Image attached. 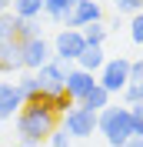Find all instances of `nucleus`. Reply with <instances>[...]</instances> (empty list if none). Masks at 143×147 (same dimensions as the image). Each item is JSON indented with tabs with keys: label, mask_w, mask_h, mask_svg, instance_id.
Returning <instances> with one entry per match:
<instances>
[{
	"label": "nucleus",
	"mask_w": 143,
	"mask_h": 147,
	"mask_svg": "<svg viewBox=\"0 0 143 147\" xmlns=\"http://www.w3.org/2000/svg\"><path fill=\"white\" fill-rule=\"evenodd\" d=\"M30 37H40V24H37V20H20L17 17V40H30Z\"/></svg>",
	"instance_id": "nucleus-21"
},
{
	"label": "nucleus",
	"mask_w": 143,
	"mask_h": 147,
	"mask_svg": "<svg viewBox=\"0 0 143 147\" xmlns=\"http://www.w3.org/2000/svg\"><path fill=\"white\" fill-rule=\"evenodd\" d=\"M47 140H50V147H73V137H70V134H67L63 127H57Z\"/></svg>",
	"instance_id": "nucleus-24"
},
{
	"label": "nucleus",
	"mask_w": 143,
	"mask_h": 147,
	"mask_svg": "<svg viewBox=\"0 0 143 147\" xmlns=\"http://www.w3.org/2000/svg\"><path fill=\"white\" fill-rule=\"evenodd\" d=\"M0 80H3V70H0Z\"/></svg>",
	"instance_id": "nucleus-29"
},
{
	"label": "nucleus",
	"mask_w": 143,
	"mask_h": 147,
	"mask_svg": "<svg viewBox=\"0 0 143 147\" xmlns=\"http://www.w3.org/2000/svg\"><path fill=\"white\" fill-rule=\"evenodd\" d=\"M103 64H107V54H103V47H93V44H87L80 50V57H77V67H83L90 74H100Z\"/></svg>",
	"instance_id": "nucleus-12"
},
{
	"label": "nucleus",
	"mask_w": 143,
	"mask_h": 147,
	"mask_svg": "<svg viewBox=\"0 0 143 147\" xmlns=\"http://www.w3.org/2000/svg\"><path fill=\"white\" fill-rule=\"evenodd\" d=\"M10 13L20 20H37L43 13V0H10Z\"/></svg>",
	"instance_id": "nucleus-13"
},
{
	"label": "nucleus",
	"mask_w": 143,
	"mask_h": 147,
	"mask_svg": "<svg viewBox=\"0 0 143 147\" xmlns=\"http://www.w3.org/2000/svg\"><path fill=\"white\" fill-rule=\"evenodd\" d=\"M123 147H143V137H130V140H126Z\"/></svg>",
	"instance_id": "nucleus-27"
},
{
	"label": "nucleus",
	"mask_w": 143,
	"mask_h": 147,
	"mask_svg": "<svg viewBox=\"0 0 143 147\" xmlns=\"http://www.w3.org/2000/svg\"><path fill=\"white\" fill-rule=\"evenodd\" d=\"M130 80H143V60H130Z\"/></svg>",
	"instance_id": "nucleus-26"
},
{
	"label": "nucleus",
	"mask_w": 143,
	"mask_h": 147,
	"mask_svg": "<svg viewBox=\"0 0 143 147\" xmlns=\"http://www.w3.org/2000/svg\"><path fill=\"white\" fill-rule=\"evenodd\" d=\"M110 97H113V94H110V90H103V87L97 84V87H93V90H90L87 97L80 100V107H87V110H93V114H100L103 107H110Z\"/></svg>",
	"instance_id": "nucleus-14"
},
{
	"label": "nucleus",
	"mask_w": 143,
	"mask_h": 147,
	"mask_svg": "<svg viewBox=\"0 0 143 147\" xmlns=\"http://www.w3.org/2000/svg\"><path fill=\"white\" fill-rule=\"evenodd\" d=\"M0 70L3 74H20L23 70V40H7L0 44Z\"/></svg>",
	"instance_id": "nucleus-11"
},
{
	"label": "nucleus",
	"mask_w": 143,
	"mask_h": 147,
	"mask_svg": "<svg viewBox=\"0 0 143 147\" xmlns=\"http://www.w3.org/2000/svg\"><path fill=\"white\" fill-rule=\"evenodd\" d=\"M60 127V114H53V107L37 97V100H27L17 114V137L20 140H30V144L40 147V140H47L53 130Z\"/></svg>",
	"instance_id": "nucleus-1"
},
{
	"label": "nucleus",
	"mask_w": 143,
	"mask_h": 147,
	"mask_svg": "<svg viewBox=\"0 0 143 147\" xmlns=\"http://www.w3.org/2000/svg\"><path fill=\"white\" fill-rule=\"evenodd\" d=\"M97 84L110 94H123V87L130 84V57H107V64L97 74Z\"/></svg>",
	"instance_id": "nucleus-3"
},
{
	"label": "nucleus",
	"mask_w": 143,
	"mask_h": 147,
	"mask_svg": "<svg viewBox=\"0 0 143 147\" xmlns=\"http://www.w3.org/2000/svg\"><path fill=\"white\" fill-rule=\"evenodd\" d=\"M73 3H77V0H43V13L50 20H57V24H63V20L70 17Z\"/></svg>",
	"instance_id": "nucleus-15"
},
{
	"label": "nucleus",
	"mask_w": 143,
	"mask_h": 147,
	"mask_svg": "<svg viewBox=\"0 0 143 147\" xmlns=\"http://www.w3.org/2000/svg\"><path fill=\"white\" fill-rule=\"evenodd\" d=\"M80 34H83V40H87V44H93V47H103V40H107L110 27L103 24V20H97V24H87V27H80Z\"/></svg>",
	"instance_id": "nucleus-17"
},
{
	"label": "nucleus",
	"mask_w": 143,
	"mask_h": 147,
	"mask_svg": "<svg viewBox=\"0 0 143 147\" xmlns=\"http://www.w3.org/2000/svg\"><path fill=\"white\" fill-rule=\"evenodd\" d=\"M130 40L143 47V10H140V13H133V17H130Z\"/></svg>",
	"instance_id": "nucleus-22"
},
{
	"label": "nucleus",
	"mask_w": 143,
	"mask_h": 147,
	"mask_svg": "<svg viewBox=\"0 0 143 147\" xmlns=\"http://www.w3.org/2000/svg\"><path fill=\"white\" fill-rule=\"evenodd\" d=\"M23 104L27 100H23L17 80H0V120H13Z\"/></svg>",
	"instance_id": "nucleus-10"
},
{
	"label": "nucleus",
	"mask_w": 143,
	"mask_h": 147,
	"mask_svg": "<svg viewBox=\"0 0 143 147\" xmlns=\"http://www.w3.org/2000/svg\"><path fill=\"white\" fill-rule=\"evenodd\" d=\"M97 130L107 137L110 147H123L126 140L133 137V114H130V107H120V104H110V107H103L97 114Z\"/></svg>",
	"instance_id": "nucleus-2"
},
{
	"label": "nucleus",
	"mask_w": 143,
	"mask_h": 147,
	"mask_svg": "<svg viewBox=\"0 0 143 147\" xmlns=\"http://www.w3.org/2000/svg\"><path fill=\"white\" fill-rule=\"evenodd\" d=\"M43 100L50 104V107H53V114H60V117H63V114L73 107V97H70L67 90H63V94H53V97H43Z\"/></svg>",
	"instance_id": "nucleus-20"
},
{
	"label": "nucleus",
	"mask_w": 143,
	"mask_h": 147,
	"mask_svg": "<svg viewBox=\"0 0 143 147\" xmlns=\"http://www.w3.org/2000/svg\"><path fill=\"white\" fill-rule=\"evenodd\" d=\"M97 87V74H90V70H83V67H67V80H63V90L73 97V104H80L83 97H87L90 90Z\"/></svg>",
	"instance_id": "nucleus-7"
},
{
	"label": "nucleus",
	"mask_w": 143,
	"mask_h": 147,
	"mask_svg": "<svg viewBox=\"0 0 143 147\" xmlns=\"http://www.w3.org/2000/svg\"><path fill=\"white\" fill-rule=\"evenodd\" d=\"M3 10H10V0H0V13H3Z\"/></svg>",
	"instance_id": "nucleus-28"
},
{
	"label": "nucleus",
	"mask_w": 143,
	"mask_h": 147,
	"mask_svg": "<svg viewBox=\"0 0 143 147\" xmlns=\"http://www.w3.org/2000/svg\"><path fill=\"white\" fill-rule=\"evenodd\" d=\"M47 60H53V47L43 37H30L23 40V70H40Z\"/></svg>",
	"instance_id": "nucleus-8"
},
{
	"label": "nucleus",
	"mask_w": 143,
	"mask_h": 147,
	"mask_svg": "<svg viewBox=\"0 0 143 147\" xmlns=\"http://www.w3.org/2000/svg\"><path fill=\"white\" fill-rule=\"evenodd\" d=\"M120 97H123V104H126V107L140 104V100H143V80H130V84L123 87V94H120Z\"/></svg>",
	"instance_id": "nucleus-19"
},
{
	"label": "nucleus",
	"mask_w": 143,
	"mask_h": 147,
	"mask_svg": "<svg viewBox=\"0 0 143 147\" xmlns=\"http://www.w3.org/2000/svg\"><path fill=\"white\" fill-rule=\"evenodd\" d=\"M13 37H17V17H13L10 10H3V13H0V44H7Z\"/></svg>",
	"instance_id": "nucleus-18"
},
{
	"label": "nucleus",
	"mask_w": 143,
	"mask_h": 147,
	"mask_svg": "<svg viewBox=\"0 0 143 147\" xmlns=\"http://www.w3.org/2000/svg\"><path fill=\"white\" fill-rule=\"evenodd\" d=\"M113 7H116V13H140L143 10V0H113Z\"/></svg>",
	"instance_id": "nucleus-23"
},
{
	"label": "nucleus",
	"mask_w": 143,
	"mask_h": 147,
	"mask_svg": "<svg viewBox=\"0 0 143 147\" xmlns=\"http://www.w3.org/2000/svg\"><path fill=\"white\" fill-rule=\"evenodd\" d=\"M60 127L67 130L73 140H77V137H80V140L83 137H93V130H97V114L87 110V107H80V104H73V107L60 117Z\"/></svg>",
	"instance_id": "nucleus-4"
},
{
	"label": "nucleus",
	"mask_w": 143,
	"mask_h": 147,
	"mask_svg": "<svg viewBox=\"0 0 143 147\" xmlns=\"http://www.w3.org/2000/svg\"><path fill=\"white\" fill-rule=\"evenodd\" d=\"M83 47H87V40H83L80 30L63 27L60 34H57V40H53V60H60V64H77V57H80Z\"/></svg>",
	"instance_id": "nucleus-5"
},
{
	"label": "nucleus",
	"mask_w": 143,
	"mask_h": 147,
	"mask_svg": "<svg viewBox=\"0 0 143 147\" xmlns=\"http://www.w3.org/2000/svg\"><path fill=\"white\" fill-rule=\"evenodd\" d=\"M97 20H103V7H100L97 0H77L73 10H70V17L63 20V24L73 27V30H80V27H87V24H97Z\"/></svg>",
	"instance_id": "nucleus-9"
},
{
	"label": "nucleus",
	"mask_w": 143,
	"mask_h": 147,
	"mask_svg": "<svg viewBox=\"0 0 143 147\" xmlns=\"http://www.w3.org/2000/svg\"><path fill=\"white\" fill-rule=\"evenodd\" d=\"M130 114H133V137H143V100L133 104Z\"/></svg>",
	"instance_id": "nucleus-25"
},
{
	"label": "nucleus",
	"mask_w": 143,
	"mask_h": 147,
	"mask_svg": "<svg viewBox=\"0 0 143 147\" xmlns=\"http://www.w3.org/2000/svg\"><path fill=\"white\" fill-rule=\"evenodd\" d=\"M37 74V84H40V97H53V94H63V80H67V64L60 60H47Z\"/></svg>",
	"instance_id": "nucleus-6"
},
{
	"label": "nucleus",
	"mask_w": 143,
	"mask_h": 147,
	"mask_svg": "<svg viewBox=\"0 0 143 147\" xmlns=\"http://www.w3.org/2000/svg\"><path fill=\"white\" fill-rule=\"evenodd\" d=\"M17 87H20V94H23V100H37V97H40V84H37L33 70H20Z\"/></svg>",
	"instance_id": "nucleus-16"
}]
</instances>
